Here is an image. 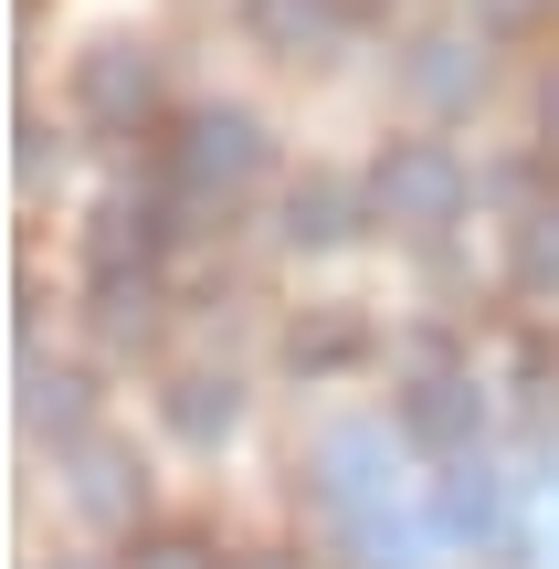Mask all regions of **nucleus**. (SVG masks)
<instances>
[{
    "label": "nucleus",
    "mask_w": 559,
    "mask_h": 569,
    "mask_svg": "<svg viewBox=\"0 0 559 569\" xmlns=\"http://www.w3.org/2000/svg\"><path fill=\"white\" fill-rule=\"evenodd\" d=\"M169 180H180L190 211H222L232 190L264 180V127H253L243 106H190L180 138H169Z\"/></svg>",
    "instance_id": "1"
},
{
    "label": "nucleus",
    "mask_w": 559,
    "mask_h": 569,
    "mask_svg": "<svg viewBox=\"0 0 559 569\" xmlns=\"http://www.w3.org/2000/svg\"><path fill=\"white\" fill-rule=\"evenodd\" d=\"M455 211H465V159H455V148H433V138L380 148V169H370V222H391V232H412V243H433Z\"/></svg>",
    "instance_id": "2"
},
{
    "label": "nucleus",
    "mask_w": 559,
    "mask_h": 569,
    "mask_svg": "<svg viewBox=\"0 0 559 569\" xmlns=\"http://www.w3.org/2000/svg\"><path fill=\"white\" fill-rule=\"evenodd\" d=\"M74 117L106 127V138H138L148 117H159V53L148 42H96V53L74 63Z\"/></svg>",
    "instance_id": "3"
},
{
    "label": "nucleus",
    "mask_w": 559,
    "mask_h": 569,
    "mask_svg": "<svg viewBox=\"0 0 559 569\" xmlns=\"http://www.w3.org/2000/svg\"><path fill=\"white\" fill-rule=\"evenodd\" d=\"M433 528L455 538V549L507 559V549H518V486H507L486 453H455V465L433 475Z\"/></svg>",
    "instance_id": "4"
},
{
    "label": "nucleus",
    "mask_w": 559,
    "mask_h": 569,
    "mask_svg": "<svg viewBox=\"0 0 559 569\" xmlns=\"http://www.w3.org/2000/svg\"><path fill=\"white\" fill-rule=\"evenodd\" d=\"M307 486L338 507V528L370 517V507H391V432L380 422H328L317 453H307Z\"/></svg>",
    "instance_id": "5"
},
{
    "label": "nucleus",
    "mask_w": 559,
    "mask_h": 569,
    "mask_svg": "<svg viewBox=\"0 0 559 569\" xmlns=\"http://www.w3.org/2000/svg\"><path fill=\"white\" fill-rule=\"evenodd\" d=\"M169 232H180V222H169L159 201H127V190H117V201L84 222V264H96V274H159Z\"/></svg>",
    "instance_id": "6"
},
{
    "label": "nucleus",
    "mask_w": 559,
    "mask_h": 569,
    "mask_svg": "<svg viewBox=\"0 0 559 569\" xmlns=\"http://www.w3.org/2000/svg\"><path fill=\"white\" fill-rule=\"evenodd\" d=\"M476 422H486V390L465 380V369H433V380H412V401H401V432H412V443H433L443 465H455V453H476Z\"/></svg>",
    "instance_id": "7"
},
{
    "label": "nucleus",
    "mask_w": 559,
    "mask_h": 569,
    "mask_svg": "<svg viewBox=\"0 0 559 569\" xmlns=\"http://www.w3.org/2000/svg\"><path fill=\"white\" fill-rule=\"evenodd\" d=\"M74 517H96V528H127L138 517V496H148V475H138V453L127 443H106V432H84L74 443Z\"/></svg>",
    "instance_id": "8"
},
{
    "label": "nucleus",
    "mask_w": 559,
    "mask_h": 569,
    "mask_svg": "<svg viewBox=\"0 0 559 569\" xmlns=\"http://www.w3.org/2000/svg\"><path fill=\"white\" fill-rule=\"evenodd\" d=\"M243 21H253L264 53L317 63V53H338V32H349V0H243Z\"/></svg>",
    "instance_id": "9"
},
{
    "label": "nucleus",
    "mask_w": 559,
    "mask_h": 569,
    "mask_svg": "<svg viewBox=\"0 0 559 569\" xmlns=\"http://www.w3.org/2000/svg\"><path fill=\"white\" fill-rule=\"evenodd\" d=\"M159 411H169L180 443H222V432L243 422V380H232V369H180V380L159 390Z\"/></svg>",
    "instance_id": "10"
},
{
    "label": "nucleus",
    "mask_w": 559,
    "mask_h": 569,
    "mask_svg": "<svg viewBox=\"0 0 559 569\" xmlns=\"http://www.w3.org/2000/svg\"><path fill=\"white\" fill-rule=\"evenodd\" d=\"M21 432H32V443H63V453L84 443V380L74 369L21 359Z\"/></svg>",
    "instance_id": "11"
},
{
    "label": "nucleus",
    "mask_w": 559,
    "mask_h": 569,
    "mask_svg": "<svg viewBox=\"0 0 559 569\" xmlns=\"http://www.w3.org/2000/svg\"><path fill=\"white\" fill-rule=\"evenodd\" d=\"M359 211H370V190H349V180H296L286 190V243H307V253H328V243H349L359 232Z\"/></svg>",
    "instance_id": "12"
},
{
    "label": "nucleus",
    "mask_w": 559,
    "mask_h": 569,
    "mask_svg": "<svg viewBox=\"0 0 559 569\" xmlns=\"http://www.w3.org/2000/svg\"><path fill=\"white\" fill-rule=\"evenodd\" d=\"M401 74H412V96H433V106H465V96L486 84V53H476L465 32H422Z\"/></svg>",
    "instance_id": "13"
},
{
    "label": "nucleus",
    "mask_w": 559,
    "mask_h": 569,
    "mask_svg": "<svg viewBox=\"0 0 559 569\" xmlns=\"http://www.w3.org/2000/svg\"><path fill=\"white\" fill-rule=\"evenodd\" d=\"M338 538H349V559H359V569H422V538H433V528H422V517H412V507L391 496V507L349 517Z\"/></svg>",
    "instance_id": "14"
},
{
    "label": "nucleus",
    "mask_w": 559,
    "mask_h": 569,
    "mask_svg": "<svg viewBox=\"0 0 559 569\" xmlns=\"http://www.w3.org/2000/svg\"><path fill=\"white\" fill-rule=\"evenodd\" d=\"M507 284L539 296V306H559V201L518 211V232H507Z\"/></svg>",
    "instance_id": "15"
},
{
    "label": "nucleus",
    "mask_w": 559,
    "mask_h": 569,
    "mask_svg": "<svg viewBox=\"0 0 559 569\" xmlns=\"http://www.w3.org/2000/svg\"><path fill=\"white\" fill-rule=\"evenodd\" d=\"M159 317V274H96V327L106 338H148Z\"/></svg>",
    "instance_id": "16"
},
{
    "label": "nucleus",
    "mask_w": 559,
    "mask_h": 569,
    "mask_svg": "<svg viewBox=\"0 0 559 569\" xmlns=\"http://www.w3.org/2000/svg\"><path fill=\"white\" fill-rule=\"evenodd\" d=\"M286 359H296V369H338V359H359V327H349V317H307V327L286 338Z\"/></svg>",
    "instance_id": "17"
},
{
    "label": "nucleus",
    "mask_w": 559,
    "mask_h": 569,
    "mask_svg": "<svg viewBox=\"0 0 559 569\" xmlns=\"http://www.w3.org/2000/svg\"><path fill=\"white\" fill-rule=\"evenodd\" d=\"M127 569H211V549H201V538H148Z\"/></svg>",
    "instance_id": "18"
},
{
    "label": "nucleus",
    "mask_w": 559,
    "mask_h": 569,
    "mask_svg": "<svg viewBox=\"0 0 559 569\" xmlns=\"http://www.w3.org/2000/svg\"><path fill=\"white\" fill-rule=\"evenodd\" d=\"M11 138H21V148H11V169H21V180H42V169H53V127H42V117H21Z\"/></svg>",
    "instance_id": "19"
},
{
    "label": "nucleus",
    "mask_w": 559,
    "mask_h": 569,
    "mask_svg": "<svg viewBox=\"0 0 559 569\" xmlns=\"http://www.w3.org/2000/svg\"><path fill=\"white\" fill-rule=\"evenodd\" d=\"M539 559L559 569V475H549V486H539Z\"/></svg>",
    "instance_id": "20"
},
{
    "label": "nucleus",
    "mask_w": 559,
    "mask_h": 569,
    "mask_svg": "<svg viewBox=\"0 0 559 569\" xmlns=\"http://www.w3.org/2000/svg\"><path fill=\"white\" fill-rule=\"evenodd\" d=\"M476 11H486V21H528L539 0H476Z\"/></svg>",
    "instance_id": "21"
},
{
    "label": "nucleus",
    "mask_w": 559,
    "mask_h": 569,
    "mask_svg": "<svg viewBox=\"0 0 559 569\" xmlns=\"http://www.w3.org/2000/svg\"><path fill=\"white\" fill-rule=\"evenodd\" d=\"M539 106H549V127H559V84H549V96H539Z\"/></svg>",
    "instance_id": "22"
},
{
    "label": "nucleus",
    "mask_w": 559,
    "mask_h": 569,
    "mask_svg": "<svg viewBox=\"0 0 559 569\" xmlns=\"http://www.w3.org/2000/svg\"><path fill=\"white\" fill-rule=\"evenodd\" d=\"M74 569H84V559H74Z\"/></svg>",
    "instance_id": "23"
}]
</instances>
